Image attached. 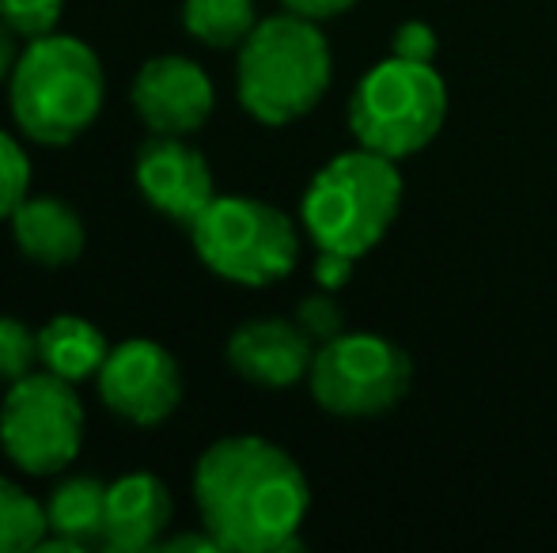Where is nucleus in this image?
<instances>
[{
  "label": "nucleus",
  "instance_id": "7ed1b4c3",
  "mask_svg": "<svg viewBox=\"0 0 557 553\" xmlns=\"http://www.w3.org/2000/svg\"><path fill=\"white\" fill-rule=\"evenodd\" d=\"M334 76L331 42L315 20L281 12L258 20L239 46L235 91L262 126H288L323 103Z\"/></svg>",
  "mask_w": 557,
  "mask_h": 553
},
{
  "label": "nucleus",
  "instance_id": "20e7f679",
  "mask_svg": "<svg viewBox=\"0 0 557 553\" xmlns=\"http://www.w3.org/2000/svg\"><path fill=\"white\" fill-rule=\"evenodd\" d=\"M403 190L398 160L357 144L323 163L308 183L300 201L304 231L319 251H337L360 262L398 221Z\"/></svg>",
  "mask_w": 557,
  "mask_h": 553
},
{
  "label": "nucleus",
  "instance_id": "f8f14e48",
  "mask_svg": "<svg viewBox=\"0 0 557 553\" xmlns=\"http://www.w3.org/2000/svg\"><path fill=\"white\" fill-rule=\"evenodd\" d=\"M311 361H315V341L300 330V323L285 318H255L227 338V364L235 376L270 391L308 379Z\"/></svg>",
  "mask_w": 557,
  "mask_h": 553
},
{
  "label": "nucleus",
  "instance_id": "b1692460",
  "mask_svg": "<svg viewBox=\"0 0 557 553\" xmlns=\"http://www.w3.org/2000/svg\"><path fill=\"white\" fill-rule=\"evenodd\" d=\"M352 266H357V259H349V254L319 251L315 254V280H319V288H326V292H337V288H345V285H349V277H352Z\"/></svg>",
  "mask_w": 557,
  "mask_h": 553
},
{
  "label": "nucleus",
  "instance_id": "1a4fd4ad",
  "mask_svg": "<svg viewBox=\"0 0 557 553\" xmlns=\"http://www.w3.org/2000/svg\"><path fill=\"white\" fill-rule=\"evenodd\" d=\"M103 406L129 425H163L183 402V368L152 338H125L96 376Z\"/></svg>",
  "mask_w": 557,
  "mask_h": 553
},
{
  "label": "nucleus",
  "instance_id": "f257e3e1",
  "mask_svg": "<svg viewBox=\"0 0 557 553\" xmlns=\"http://www.w3.org/2000/svg\"><path fill=\"white\" fill-rule=\"evenodd\" d=\"M201 527L227 553L300 550L311 512V481L285 448L265 436H224L194 466Z\"/></svg>",
  "mask_w": 557,
  "mask_h": 553
},
{
  "label": "nucleus",
  "instance_id": "0eeeda50",
  "mask_svg": "<svg viewBox=\"0 0 557 553\" xmlns=\"http://www.w3.org/2000/svg\"><path fill=\"white\" fill-rule=\"evenodd\" d=\"M413 384V361L383 334H337L315 345L308 372L311 399L334 417H383L403 406Z\"/></svg>",
  "mask_w": 557,
  "mask_h": 553
},
{
  "label": "nucleus",
  "instance_id": "5701e85b",
  "mask_svg": "<svg viewBox=\"0 0 557 553\" xmlns=\"http://www.w3.org/2000/svg\"><path fill=\"white\" fill-rule=\"evenodd\" d=\"M391 53L406 61H436V30L421 20H406L391 38Z\"/></svg>",
  "mask_w": 557,
  "mask_h": 553
},
{
  "label": "nucleus",
  "instance_id": "f03ea898",
  "mask_svg": "<svg viewBox=\"0 0 557 553\" xmlns=\"http://www.w3.org/2000/svg\"><path fill=\"white\" fill-rule=\"evenodd\" d=\"M107 76L103 61L84 38L50 35L27 38L12 76H8V106L15 126L35 144L61 148L91 129L103 111Z\"/></svg>",
  "mask_w": 557,
  "mask_h": 553
},
{
  "label": "nucleus",
  "instance_id": "412c9836",
  "mask_svg": "<svg viewBox=\"0 0 557 553\" xmlns=\"http://www.w3.org/2000/svg\"><path fill=\"white\" fill-rule=\"evenodd\" d=\"M65 0H0V20L20 38H42L58 27Z\"/></svg>",
  "mask_w": 557,
  "mask_h": 553
},
{
  "label": "nucleus",
  "instance_id": "f3484780",
  "mask_svg": "<svg viewBox=\"0 0 557 553\" xmlns=\"http://www.w3.org/2000/svg\"><path fill=\"white\" fill-rule=\"evenodd\" d=\"M183 27L190 38L213 50H239L247 35L258 27L255 0H186Z\"/></svg>",
  "mask_w": 557,
  "mask_h": 553
},
{
  "label": "nucleus",
  "instance_id": "ddd939ff",
  "mask_svg": "<svg viewBox=\"0 0 557 553\" xmlns=\"http://www.w3.org/2000/svg\"><path fill=\"white\" fill-rule=\"evenodd\" d=\"M171 489L156 474H125L114 486H107V527L99 546L114 553L156 550L171 524Z\"/></svg>",
  "mask_w": 557,
  "mask_h": 553
},
{
  "label": "nucleus",
  "instance_id": "2eb2a0df",
  "mask_svg": "<svg viewBox=\"0 0 557 553\" xmlns=\"http://www.w3.org/2000/svg\"><path fill=\"white\" fill-rule=\"evenodd\" d=\"M107 356H111V345H107L103 330L81 315H58L38 330V361L46 372L69 379V384L96 379Z\"/></svg>",
  "mask_w": 557,
  "mask_h": 553
},
{
  "label": "nucleus",
  "instance_id": "39448f33",
  "mask_svg": "<svg viewBox=\"0 0 557 553\" xmlns=\"http://www.w3.org/2000/svg\"><path fill=\"white\" fill-rule=\"evenodd\" d=\"M447 84L433 61H406L391 53L357 80L349 96V129L360 148L403 163L444 129Z\"/></svg>",
  "mask_w": 557,
  "mask_h": 553
},
{
  "label": "nucleus",
  "instance_id": "a211bd4d",
  "mask_svg": "<svg viewBox=\"0 0 557 553\" xmlns=\"http://www.w3.org/2000/svg\"><path fill=\"white\" fill-rule=\"evenodd\" d=\"M50 535L46 504L23 486L0 478V553H27Z\"/></svg>",
  "mask_w": 557,
  "mask_h": 553
},
{
  "label": "nucleus",
  "instance_id": "9d476101",
  "mask_svg": "<svg viewBox=\"0 0 557 553\" xmlns=\"http://www.w3.org/2000/svg\"><path fill=\"white\" fill-rule=\"evenodd\" d=\"M129 103L152 134L190 137L209 122L216 106V91L198 61L163 53V58H152L137 68Z\"/></svg>",
  "mask_w": 557,
  "mask_h": 553
},
{
  "label": "nucleus",
  "instance_id": "6e6552de",
  "mask_svg": "<svg viewBox=\"0 0 557 553\" xmlns=\"http://www.w3.org/2000/svg\"><path fill=\"white\" fill-rule=\"evenodd\" d=\"M84 443V406L76 399V384L53 372L8 384L0 402V448L23 474L50 478L61 474Z\"/></svg>",
  "mask_w": 557,
  "mask_h": 553
},
{
  "label": "nucleus",
  "instance_id": "9b49d317",
  "mask_svg": "<svg viewBox=\"0 0 557 553\" xmlns=\"http://www.w3.org/2000/svg\"><path fill=\"white\" fill-rule=\"evenodd\" d=\"M137 190L156 213L168 221L183 224L186 231L194 228L201 213L216 201V183L209 160L183 137L152 134L137 148Z\"/></svg>",
  "mask_w": 557,
  "mask_h": 553
},
{
  "label": "nucleus",
  "instance_id": "a878e982",
  "mask_svg": "<svg viewBox=\"0 0 557 553\" xmlns=\"http://www.w3.org/2000/svg\"><path fill=\"white\" fill-rule=\"evenodd\" d=\"M156 550L163 553H183V550H194V553H221V542L213 539V535L201 527L198 535H175V539H160L156 542Z\"/></svg>",
  "mask_w": 557,
  "mask_h": 553
},
{
  "label": "nucleus",
  "instance_id": "4be33fe9",
  "mask_svg": "<svg viewBox=\"0 0 557 553\" xmlns=\"http://www.w3.org/2000/svg\"><path fill=\"white\" fill-rule=\"evenodd\" d=\"M296 323H300V330L308 334L315 345H323V341L345 334V311H342V303L334 300V292H326L323 288V292L300 300V307H296Z\"/></svg>",
  "mask_w": 557,
  "mask_h": 553
},
{
  "label": "nucleus",
  "instance_id": "aec40b11",
  "mask_svg": "<svg viewBox=\"0 0 557 553\" xmlns=\"http://www.w3.org/2000/svg\"><path fill=\"white\" fill-rule=\"evenodd\" d=\"M30 190V160L8 129H0V221L15 213Z\"/></svg>",
  "mask_w": 557,
  "mask_h": 553
},
{
  "label": "nucleus",
  "instance_id": "bb28decb",
  "mask_svg": "<svg viewBox=\"0 0 557 553\" xmlns=\"http://www.w3.org/2000/svg\"><path fill=\"white\" fill-rule=\"evenodd\" d=\"M15 38L20 35L0 20V80H8L12 68H15V61H20V42H15Z\"/></svg>",
  "mask_w": 557,
  "mask_h": 553
},
{
  "label": "nucleus",
  "instance_id": "423d86ee",
  "mask_svg": "<svg viewBox=\"0 0 557 553\" xmlns=\"http://www.w3.org/2000/svg\"><path fill=\"white\" fill-rule=\"evenodd\" d=\"M194 251L216 277L243 288L277 285L300 262V231L293 216L258 198H221L194 221Z\"/></svg>",
  "mask_w": 557,
  "mask_h": 553
},
{
  "label": "nucleus",
  "instance_id": "393cba45",
  "mask_svg": "<svg viewBox=\"0 0 557 553\" xmlns=\"http://www.w3.org/2000/svg\"><path fill=\"white\" fill-rule=\"evenodd\" d=\"M360 0H281V8L293 15H304V20H315V23H326V20H337L345 15L349 8H357Z\"/></svg>",
  "mask_w": 557,
  "mask_h": 553
},
{
  "label": "nucleus",
  "instance_id": "6ab92c4d",
  "mask_svg": "<svg viewBox=\"0 0 557 553\" xmlns=\"http://www.w3.org/2000/svg\"><path fill=\"white\" fill-rule=\"evenodd\" d=\"M38 361V334L23 318L0 315V384L30 376Z\"/></svg>",
  "mask_w": 557,
  "mask_h": 553
},
{
  "label": "nucleus",
  "instance_id": "4468645a",
  "mask_svg": "<svg viewBox=\"0 0 557 553\" xmlns=\"http://www.w3.org/2000/svg\"><path fill=\"white\" fill-rule=\"evenodd\" d=\"M12 239L23 259L38 266H69L84 254V221L61 198H23L8 216Z\"/></svg>",
  "mask_w": 557,
  "mask_h": 553
},
{
  "label": "nucleus",
  "instance_id": "dca6fc26",
  "mask_svg": "<svg viewBox=\"0 0 557 553\" xmlns=\"http://www.w3.org/2000/svg\"><path fill=\"white\" fill-rule=\"evenodd\" d=\"M46 524L50 535L73 539L88 550L91 542H103L107 527V486L99 478H69L46 501Z\"/></svg>",
  "mask_w": 557,
  "mask_h": 553
}]
</instances>
